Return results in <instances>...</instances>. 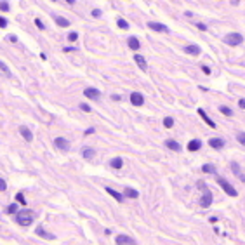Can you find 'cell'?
<instances>
[{
  "label": "cell",
  "mask_w": 245,
  "mask_h": 245,
  "mask_svg": "<svg viewBox=\"0 0 245 245\" xmlns=\"http://www.w3.org/2000/svg\"><path fill=\"white\" fill-rule=\"evenodd\" d=\"M35 219V212L33 210H18L16 212V223L19 226H30Z\"/></svg>",
  "instance_id": "cell-1"
},
{
  "label": "cell",
  "mask_w": 245,
  "mask_h": 245,
  "mask_svg": "<svg viewBox=\"0 0 245 245\" xmlns=\"http://www.w3.org/2000/svg\"><path fill=\"white\" fill-rule=\"evenodd\" d=\"M244 42V37L240 33H228L224 37V44L226 45H231V47H236Z\"/></svg>",
  "instance_id": "cell-2"
},
{
  "label": "cell",
  "mask_w": 245,
  "mask_h": 245,
  "mask_svg": "<svg viewBox=\"0 0 245 245\" xmlns=\"http://www.w3.org/2000/svg\"><path fill=\"white\" fill-rule=\"evenodd\" d=\"M217 184H219V186L226 191V195H230V196H236V195H238V193H236V190L228 183V181H226L224 177H217Z\"/></svg>",
  "instance_id": "cell-3"
},
{
  "label": "cell",
  "mask_w": 245,
  "mask_h": 245,
  "mask_svg": "<svg viewBox=\"0 0 245 245\" xmlns=\"http://www.w3.org/2000/svg\"><path fill=\"white\" fill-rule=\"evenodd\" d=\"M148 28L153 31H160V33H169V28L165 26V24H162V23H156V21H150L148 23Z\"/></svg>",
  "instance_id": "cell-4"
},
{
  "label": "cell",
  "mask_w": 245,
  "mask_h": 245,
  "mask_svg": "<svg viewBox=\"0 0 245 245\" xmlns=\"http://www.w3.org/2000/svg\"><path fill=\"white\" fill-rule=\"evenodd\" d=\"M83 94H85V97H89V99H92V101H99V97H101V92L97 91V89H92V87L85 89Z\"/></svg>",
  "instance_id": "cell-5"
},
{
  "label": "cell",
  "mask_w": 245,
  "mask_h": 245,
  "mask_svg": "<svg viewBox=\"0 0 245 245\" xmlns=\"http://www.w3.org/2000/svg\"><path fill=\"white\" fill-rule=\"evenodd\" d=\"M54 146H58L63 151H68V150H70V143H68V139H64V137H56V139H54Z\"/></svg>",
  "instance_id": "cell-6"
},
{
  "label": "cell",
  "mask_w": 245,
  "mask_h": 245,
  "mask_svg": "<svg viewBox=\"0 0 245 245\" xmlns=\"http://www.w3.org/2000/svg\"><path fill=\"white\" fill-rule=\"evenodd\" d=\"M210 204H212V193H210V190L205 188L204 196H202V200H200V205H202V207H209Z\"/></svg>",
  "instance_id": "cell-7"
},
{
  "label": "cell",
  "mask_w": 245,
  "mask_h": 245,
  "mask_svg": "<svg viewBox=\"0 0 245 245\" xmlns=\"http://www.w3.org/2000/svg\"><path fill=\"white\" fill-rule=\"evenodd\" d=\"M131 103H132L134 106H143V104H144L143 94H139V92H132V94H131Z\"/></svg>",
  "instance_id": "cell-8"
},
{
  "label": "cell",
  "mask_w": 245,
  "mask_h": 245,
  "mask_svg": "<svg viewBox=\"0 0 245 245\" xmlns=\"http://www.w3.org/2000/svg\"><path fill=\"white\" fill-rule=\"evenodd\" d=\"M35 233L40 236V238H45V240H54V238H56V236L52 235V233H47V231H45V230H44L42 226H38V228L35 230Z\"/></svg>",
  "instance_id": "cell-9"
},
{
  "label": "cell",
  "mask_w": 245,
  "mask_h": 245,
  "mask_svg": "<svg viewBox=\"0 0 245 245\" xmlns=\"http://www.w3.org/2000/svg\"><path fill=\"white\" fill-rule=\"evenodd\" d=\"M209 146H212L214 150H221L224 146V141L221 137H212V139H209Z\"/></svg>",
  "instance_id": "cell-10"
},
{
  "label": "cell",
  "mask_w": 245,
  "mask_h": 245,
  "mask_svg": "<svg viewBox=\"0 0 245 245\" xmlns=\"http://www.w3.org/2000/svg\"><path fill=\"white\" fill-rule=\"evenodd\" d=\"M134 61L137 63V66H139V68H141L143 72H146V70H148V64H146V59H144V58L141 56V54H136V56H134Z\"/></svg>",
  "instance_id": "cell-11"
},
{
  "label": "cell",
  "mask_w": 245,
  "mask_h": 245,
  "mask_svg": "<svg viewBox=\"0 0 245 245\" xmlns=\"http://www.w3.org/2000/svg\"><path fill=\"white\" fill-rule=\"evenodd\" d=\"M106 193L110 195V196H113L117 202H123V198H125V196H123V193H118V191H115L113 188H106Z\"/></svg>",
  "instance_id": "cell-12"
},
{
  "label": "cell",
  "mask_w": 245,
  "mask_h": 245,
  "mask_svg": "<svg viewBox=\"0 0 245 245\" xmlns=\"http://www.w3.org/2000/svg\"><path fill=\"white\" fill-rule=\"evenodd\" d=\"M165 146H167L169 150H172V151H181V144L177 143V141H174V139H167V141H165Z\"/></svg>",
  "instance_id": "cell-13"
},
{
  "label": "cell",
  "mask_w": 245,
  "mask_h": 245,
  "mask_svg": "<svg viewBox=\"0 0 245 245\" xmlns=\"http://www.w3.org/2000/svg\"><path fill=\"white\" fill-rule=\"evenodd\" d=\"M19 132H21V136H23L28 143H31V141H33V134L30 132V129H28V127H19Z\"/></svg>",
  "instance_id": "cell-14"
},
{
  "label": "cell",
  "mask_w": 245,
  "mask_h": 245,
  "mask_svg": "<svg viewBox=\"0 0 245 245\" xmlns=\"http://www.w3.org/2000/svg\"><path fill=\"white\" fill-rule=\"evenodd\" d=\"M200 146H202V141H200V139H191V141L188 143V150H190V151H198Z\"/></svg>",
  "instance_id": "cell-15"
},
{
  "label": "cell",
  "mask_w": 245,
  "mask_h": 245,
  "mask_svg": "<svg viewBox=\"0 0 245 245\" xmlns=\"http://www.w3.org/2000/svg\"><path fill=\"white\" fill-rule=\"evenodd\" d=\"M0 75H4V77H7V78L12 77V72L9 70V66H7L4 61H0Z\"/></svg>",
  "instance_id": "cell-16"
},
{
  "label": "cell",
  "mask_w": 245,
  "mask_h": 245,
  "mask_svg": "<svg viewBox=\"0 0 245 245\" xmlns=\"http://www.w3.org/2000/svg\"><path fill=\"white\" fill-rule=\"evenodd\" d=\"M115 242L117 244H134V238H131V236H127V235H118L115 238Z\"/></svg>",
  "instance_id": "cell-17"
},
{
  "label": "cell",
  "mask_w": 245,
  "mask_h": 245,
  "mask_svg": "<svg viewBox=\"0 0 245 245\" xmlns=\"http://www.w3.org/2000/svg\"><path fill=\"white\" fill-rule=\"evenodd\" d=\"M127 45H129V49H132V51H137V49H139V40H137L136 37H129V40H127Z\"/></svg>",
  "instance_id": "cell-18"
},
{
  "label": "cell",
  "mask_w": 245,
  "mask_h": 245,
  "mask_svg": "<svg viewBox=\"0 0 245 245\" xmlns=\"http://www.w3.org/2000/svg\"><path fill=\"white\" fill-rule=\"evenodd\" d=\"M110 165H111V169H115V170H118V169H122L123 165V160L120 158V156H115L111 162H110Z\"/></svg>",
  "instance_id": "cell-19"
},
{
  "label": "cell",
  "mask_w": 245,
  "mask_h": 245,
  "mask_svg": "<svg viewBox=\"0 0 245 245\" xmlns=\"http://www.w3.org/2000/svg\"><path fill=\"white\" fill-rule=\"evenodd\" d=\"M198 115H200V117H202V118H204V120H205V123H207V125H209V127H212V129H215V123L212 122V120H210V118H209V115H207V113H205L204 110H198Z\"/></svg>",
  "instance_id": "cell-20"
},
{
  "label": "cell",
  "mask_w": 245,
  "mask_h": 245,
  "mask_svg": "<svg viewBox=\"0 0 245 245\" xmlns=\"http://www.w3.org/2000/svg\"><path fill=\"white\" fill-rule=\"evenodd\" d=\"M123 196H125V198H137L139 193H137L136 190H132V188H125V190H123Z\"/></svg>",
  "instance_id": "cell-21"
},
{
  "label": "cell",
  "mask_w": 245,
  "mask_h": 245,
  "mask_svg": "<svg viewBox=\"0 0 245 245\" xmlns=\"http://www.w3.org/2000/svg\"><path fill=\"white\" fill-rule=\"evenodd\" d=\"M54 21H56V23H58V26H61V28L70 26V21L66 19V18H63V16H56V18H54Z\"/></svg>",
  "instance_id": "cell-22"
},
{
  "label": "cell",
  "mask_w": 245,
  "mask_h": 245,
  "mask_svg": "<svg viewBox=\"0 0 245 245\" xmlns=\"http://www.w3.org/2000/svg\"><path fill=\"white\" fill-rule=\"evenodd\" d=\"M184 52H186V54L198 56V54H200V47H198V45H188V47H184Z\"/></svg>",
  "instance_id": "cell-23"
},
{
  "label": "cell",
  "mask_w": 245,
  "mask_h": 245,
  "mask_svg": "<svg viewBox=\"0 0 245 245\" xmlns=\"http://www.w3.org/2000/svg\"><path fill=\"white\" fill-rule=\"evenodd\" d=\"M82 156H83L85 160H92V158L96 156V151H94L92 148H85V150L82 151Z\"/></svg>",
  "instance_id": "cell-24"
},
{
  "label": "cell",
  "mask_w": 245,
  "mask_h": 245,
  "mask_svg": "<svg viewBox=\"0 0 245 245\" xmlns=\"http://www.w3.org/2000/svg\"><path fill=\"white\" fill-rule=\"evenodd\" d=\"M231 169H233V172H235L236 176L240 177V181H245V176L242 174V170H240V165H238V163H236V162H231Z\"/></svg>",
  "instance_id": "cell-25"
},
{
  "label": "cell",
  "mask_w": 245,
  "mask_h": 245,
  "mask_svg": "<svg viewBox=\"0 0 245 245\" xmlns=\"http://www.w3.org/2000/svg\"><path fill=\"white\" fill-rule=\"evenodd\" d=\"M202 170L207 174H215L217 170H215V167L212 165V163H205V165H202Z\"/></svg>",
  "instance_id": "cell-26"
},
{
  "label": "cell",
  "mask_w": 245,
  "mask_h": 245,
  "mask_svg": "<svg viewBox=\"0 0 245 245\" xmlns=\"http://www.w3.org/2000/svg\"><path fill=\"white\" fill-rule=\"evenodd\" d=\"M219 111L223 113V115H226V117H231V115H233V110L228 108V106H219Z\"/></svg>",
  "instance_id": "cell-27"
},
{
  "label": "cell",
  "mask_w": 245,
  "mask_h": 245,
  "mask_svg": "<svg viewBox=\"0 0 245 245\" xmlns=\"http://www.w3.org/2000/svg\"><path fill=\"white\" fill-rule=\"evenodd\" d=\"M117 24H118V28H122V30H127V28H129V23H127V21H123L122 18H118V19H117Z\"/></svg>",
  "instance_id": "cell-28"
},
{
  "label": "cell",
  "mask_w": 245,
  "mask_h": 245,
  "mask_svg": "<svg viewBox=\"0 0 245 245\" xmlns=\"http://www.w3.org/2000/svg\"><path fill=\"white\" fill-rule=\"evenodd\" d=\"M163 125H165V129H170V127L174 125V118H170V117L163 118Z\"/></svg>",
  "instance_id": "cell-29"
},
{
  "label": "cell",
  "mask_w": 245,
  "mask_h": 245,
  "mask_svg": "<svg viewBox=\"0 0 245 245\" xmlns=\"http://www.w3.org/2000/svg\"><path fill=\"white\" fill-rule=\"evenodd\" d=\"M16 200H18V204H21V205H26V200H24V195L21 193V191H19L18 195H16Z\"/></svg>",
  "instance_id": "cell-30"
},
{
  "label": "cell",
  "mask_w": 245,
  "mask_h": 245,
  "mask_svg": "<svg viewBox=\"0 0 245 245\" xmlns=\"http://www.w3.org/2000/svg\"><path fill=\"white\" fill-rule=\"evenodd\" d=\"M16 212H18V205L10 204L9 207H7V214H16Z\"/></svg>",
  "instance_id": "cell-31"
},
{
  "label": "cell",
  "mask_w": 245,
  "mask_h": 245,
  "mask_svg": "<svg viewBox=\"0 0 245 245\" xmlns=\"http://www.w3.org/2000/svg\"><path fill=\"white\" fill-rule=\"evenodd\" d=\"M0 10H4V12L9 10V2H7V0H2V2H0Z\"/></svg>",
  "instance_id": "cell-32"
},
{
  "label": "cell",
  "mask_w": 245,
  "mask_h": 245,
  "mask_svg": "<svg viewBox=\"0 0 245 245\" xmlns=\"http://www.w3.org/2000/svg\"><path fill=\"white\" fill-rule=\"evenodd\" d=\"M236 139H238V143H240V144H244V146H245V132H238V134H236Z\"/></svg>",
  "instance_id": "cell-33"
},
{
  "label": "cell",
  "mask_w": 245,
  "mask_h": 245,
  "mask_svg": "<svg viewBox=\"0 0 245 245\" xmlns=\"http://www.w3.org/2000/svg\"><path fill=\"white\" fill-rule=\"evenodd\" d=\"M5 190H7V183L0 177V191H5Z\"/></svg>",
  "instance_id": "cell-34"
},
{
  "label": "cell",
  "mask_w": 245,
  "mask_h": 245,
  "mask_svg": "<svg viewBox=\"0 0 245 245\" xmlns=\"http://www.w3.org/2000/svg\"><path fill=\"white\" fill-rule=\"evenodd\" d=\"M68 38H70V40H77V38H78V33H77V31H72V33L68 35Z\"/></svg>",
  "instance_id": "cell-35"
},
{
  "label": "cell",
  "mask_w": 245,
  "mask_h": 245,
  "mask_svg": "<svg viewBox=\"0 0 245 245\" xmlns=\"http://www.w3.org/2000/svg\"><path fill=\"white\" fill-rule=\"evenodd\" d=\"M80 108L83 110V111H87V113L91 111V106H89V104H85V103H82V104H80Z\"/></svg>",
  "instance_id": "cell-36"
},
{
  "label": "cell",
  "mask_w": 245,
  "mask_h": 245,
  "mask_svg": "<svg viewBox=\"0 0 245 245\" xmlns=\"http://www.w3.org/2000/svg\"><path fill=\"white\" fill-rule=\"evenodd\" d=\"M101 14H103V12L99 9H94V10H92V16H94V18H101Z\"/></svg>",
  "instance_id": "cell-37"
},
{
  "label": "cell",
  "mask_w": 245,
  "mask_h": 245,
  "mask_svg": "<svg viewBox=\"0 0 245 245\" xmlns=\"http://www.w3.org/2000/svg\"><path fill=\"white\" fill-rule=\"evenodd\" d=\"M5 26H7V19L0 16V28H5Z\"/></svg>",
  "instance_id": "cell-38"
},
{
  "label": "cell",
  "mask_w": 245,
  "mask_h": 245,
  "mask_svg": "<svg viewBox=\"0 0 245 245\" xmlns=\"http://www.w3.org/2000/svg\"><path fill=\"white\" fill-rule=\"evenodd\" d=\"M35 24H37V28H40V30H44L45 26H44V23H42L40 19H35Z\"/></svg>",
  "instance_id": "cell-39"
},
{
  "label": "cell",
  "mask_w": 245,
  "mask_h": 245,
  "mask_svg": "<svg viewBox=\"0 0 245 245\" xmlns=\"http://www.w3.org/2000/svg\"><path fill=\"white\" fill-rule=\"evenodd\" d=\"M196 26H198V30H202V31L207 30V24H204V23H196Z\"/></svg>",
  "instance_id": "cell-40"
},
{
  "label": "cell",
  "mask_w": 245,
  "mask_h": 245,
  "mask_svg": "<svg viewBox=\"0 0 245 245\" xmlns=\"http://www.w3.org/2000/svg\"><path fill=\"white\" fill-rule=\"evenodd\" d=\"M202 72H204L205 75H210V68H209V66H205V64H204V66H202Z\"/></svg>",
  "instance_id": "cell-41"
},
{
  "label": "cell",
  "mask_w": 245,
  "mask_h": 245,
  "mask_svg": "<svg viewBox=\"0 0 245 245\" xmlns=\"http://www.w3.org/2000/svg\"><path fill=\"white\" fill-rule=\"evenodd\" d=\"M111 99H113V101H120V99H122V96H118V94H113Z\"/></svg>",
  "instance_id": "cell-42"
},
{
  "label": "cell",
  "mask_w": 245,
  "mask_h": 245,
  "mask_svg": "<svg viewBox=\"0 0 245 245\" xmlns=\"http://www.w3.org/2000/svg\"><path fill=\"white\" fill-rule=\"evenodd\" d=\"M92 132H94V127H89V129H87V131H85L83 134H85V136H91Z\"/></svg>",
  "instance_id": "cell-43"
},
{
  "label": "cell",
  "mask_w": 245,
  "mask_h": 245,
  "mask_svg": "<svg viewBox=\"0 0 245 245\" xmlns=\"http://www.w3.org/2000/svg\"><path fill=\"white\" fill-rule=\"evenodd\" d=\"M238 106H240L242 110H245V99H240V101H238Z\"/></svg>",
  "instance_id": "cell-44"
},
{
  "label": "cell",
  "mask_w": 245,
  "mask_h": 245,
  "mask_svg": "<svg viewBox=\"0 0 245 245\" xmlns=\"http://www.w3.org/2000/svg\"><path fill=\"white\" fill-rule=\"evenodd\" d=\"M64 52H72V51H77V47H66V49H63Z\"/></svg>",
  "instance_id": "cell-45"
},
{
  "label": "cell",
  "mask_w": 245,
  "mask_h": 245,
  "mask_svg": "<svg viewBox=\"0 0 245 245\" xmlns=\"http://www.w3.org/2000/svg\"><path fill=\"white\" fill-rule=\"evenodd\" d=\"M9 40H10V42H18V37H14V35H10V37H9Z\"/></svg>",
  "instance_id": "cell-46"
},
{
  "label": "cell",
  "mask_w": 245,
  "mask_h": 245,
  "mask_svg": "<svg viewBox=\"0 0 245 245\" xmlns=\"http://www.w3.org/2000/svg\"><path fill=\"white\" fill-rule=\"evenodd\" d=\"M230 2H231L233 5H238V4H240V0H230Z\"/></svg>",
  "instance_id": "cell-47"
},
{
  "label": "cell",
  "mask_w": 245,
  "mask_h": 245,
  "mask_svg": "<svg viewBox=\"0 0 245 245\" xmlns=\"http://www.w3.org/2000/svg\"><path fill=\"white\" fill-rule=\"evenodd\" d=\"M66 2H68L70 5H73V4H75V0H66Z\"/></svg>",
  "instance_id": "cell-48"
},
{
  "label": "cell",
  "mask_w": 245,
  "mask_h": 245,
  "mask_svg": "<svg viewBox=\"0 0 245 245\" xmlns=\"http://www.w3.org/2000/svg\"><path fill=\"white\" fill-rule=\"evenodd\" d=\"M54 2H56V0H54Z\"/></svg>",
  "instance_id": "cell-49"
}]
</instances>
